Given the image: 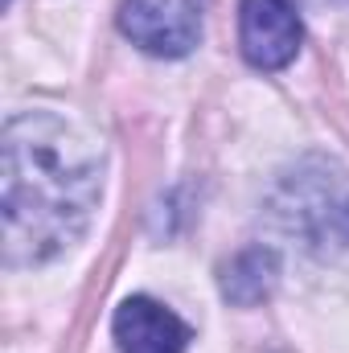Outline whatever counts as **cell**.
Listing matches in <instances>:
<instances>
[{"mask_svg":"<svg viewBox=\"0 0 349 353\" xmlns=\"http://www.w3.org/2000/svg\"><path fill=\"white\" fill-rule=\"evenodd\" d=\"M271 218L304 251L329 255L349 247V185L329 161H304L279 176L271 193Z\"/></svg>","mask_w":349,"mask_h":353,"instance_id":"cell-2","label":"cell"},{"mask_svg":"<svg viewBox=\"0 0 349 353\" xmlns=\"http://www.w3.org/2000/svg\"><path fill=\"white\" fill-rule=\"evenodd\" d=\"M115 350L119 353H185L189 325L148 296H132L115 308Z\"/></svg>","mask_w":349,"mask_h":353,"instance_id":"cell-5","label":"cell"},{"mask_svg":"<svg viewBox=\"0 0 349 353\" xmlns=\"http://www.w3.org/2000/svg\"><path fill=\"white\" fill-rule=\"evenodd\" d=\"M119 29L152 58H185L201 37L197 0H119Z\"/></svg>","mask_w":349,"mask_h":353,"instance_id":"cell-3","label":"cell"},{"mask_svg":"<svg viewBox=\"0 0 349 353\" xmlns=\"http://www.w3.org/2000/svg\"><path fill=\"white\" fill-rule=\"evenodd\" d=\"M271 283H275V255L255 247V251H243L235 263L226 267L222 296L235 300V304H255V300H263L271 292Z\"/></svg>","mask_w":349,"mask_h":353,"instance_id":"cell-6","label":"cell"},{"mask_svg":"<svg viewBox=\"0 0 349 353\" xmlns=\"http://www.w3.org/2000/svg\"><path fill=\"white\" fill-rule=\"evenodd\" d=\"M304 41L296 0H243L239 4V46L255 70H283Z\"/></svg>","mask_w":349,"mask_h":353,"instance_id":"cell-4","label":"cell"},{"mask_svg":"<svg viewBox=\"0 0 349 353\" xmlns=\"http://www.w3.org/2000/svg\"><path fill=\"white\" fill-rule=\"evenodd\" d=\"M103 165L87 136L50 111L12 115L4 128V263L33 267L74 247L99 205Z\"/></svg>","mask_w":349,"mask_h":353,"instance_id":"cell-1","label":"cell"}]
</instances>
